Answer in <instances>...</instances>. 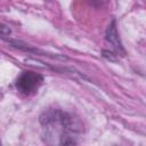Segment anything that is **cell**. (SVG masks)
Masks as SVG:
<instances>
[{"instance_id":"obj_1","label":"cell","mask_w":146,"mask_h":146,"mask_svg":"<svg viewBox=\"0 0 146 146\" xmlns=\"http://www.w3.org/2000/svg\"><path fill=\"white\" fill-rule=\"evenodd\" d=\"M42 138L48 145L78 144L76 135L82 127L78 119L62 110H48L40 116Z\"/></svg>"},{"instance_id":"obj_2","label":"cell","mask_w":146,"mask_h":146,"mask_svg":"<svg viewBox=\"0 0 146 146\" xmlns=\"http://www.w3.org/2000/svg\"><path fill=\"white\" fill-rule=\"evenodd\" d=\"M43 82V76L32 71L23 72L16 80V89L24 96L34 95Z\"/></svg>"},{"instance_id":"obj_3","label":"cell","mask_w":146,"mask_h":146,"mask_svg":"<svg viewBox=\"0 0 146 146\" xmlns=\"http://www.w3.org/2000/svg\"><path fill=\"white\" fill-rule=\"evenodd\" d=\"M106 39L113 44V47L119 50V49H122L120 42H119V36H117V33H116V29H115V22H113L110 26H108V30H107V34H106Z\"/></svg>"},{"instance_id":"obj_4","label":"cell","mask_w":146,"mask_h":146,"mask_svg":"<svg viewBox=\"0 0 146 146\" xmlns=\"http://www.w3.org/2000/svg\"><path fill=\"white\" fill-rule=\"evenodd\" d=\"M11 33L10 29L3 24H0V35H9Z\"/></svg>"},{"instance_id":"obj_5","label":"cell","mask_w":146,"mask_h":146,"mask_svg":"<svg viewBox=\"0 0 146 146\" xmlns=\"http://www.w3.org/2000/svg\"><path fill=\"white\" fill-rule=\"evenodd\" d=\"M0 144H1V141H0Z\"/></svg>"}]
</instances>
